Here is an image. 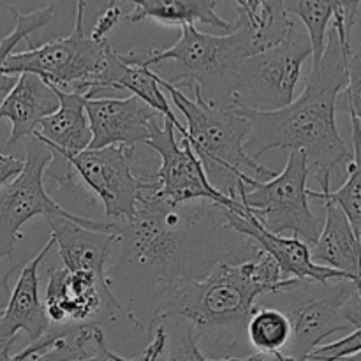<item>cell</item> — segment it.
Here are the masks:
<instances>
[{
	"instance_id": "obj_1",
	"label": "cell",
	"mask_w": 361,
	"mask_h": 361,
	"mask_svg": "<svg viewBox=\"0 0 361 361\" xmlns=\"http://www.w3.org/2000/svg\"><path fill=\"white\" fill-rule=\"evenodd\" d=\"M147 176L134 217L111 224L120 236V250L109 286L115 281L127 284L130 303L150 300L154 316L164 300L203 281L219 263L252 259L259 249L228 228L226 207L212 201L169 204L152 192Z\"/></svg>"
},
{
	"instance_id": "obj_2",
	"label": "cell",
	"mask_w": 361,
	"mask_h": 361,
	"mask_svg": "<svg viewBox=\"0 0 361 361\" xmlns=\"http://www.w3.org/2000/svg\"><path fill=\"white\" fill-rule=\"evenodd\" d=\"M345 87L348 62L337 35L328 28L323 56L312 63L298 99L279 111L268 113L231 106L233 111L250 123V134L243 143L245 154L259 162L271 150L302 152L317 183L331 182V173L353 157L335 120L338 97Z\"/></svg>"
},
{
	"instance_id": "obj_3",
	"label": "cell",
	"mask_w": 361,
	"mask_h": 361,
	"mask_svg": "<svg viewBox=\"0 0 361 361\" xmlns=\"http://www.w3.org/2000/svg\"><path fill=\"white\" fill-rule=\"evenodd\" d=\"M281 268L259 250L242 263H219L203 281L176 291L157 307L150 323L159 316H180L194 328L197 348L236 358L231 353L247 342L245 330L256 302L286 284Z\"/></svg>"
},
{
	"instance_id": "obj_4",
	"label": "cell",
	"mask_w": 361,
	"mask_h": 361,
	"mask_svg": "<svg viewBox=\"0 0 361 361\" xmlns=\"http://www.w3.org/2000/svg\"><path fill=\"white\" fill-rule=\"evenodd\" d=\"M256 55L250 39L240 27L226 35H212L196 27H182V37L168 49L130 51L122 60L150 69L164 83L182 90L196 85L204 101L231 108L236 73L242 62Z\"/></svg>"
},
{
	"instance_id": "obj_5",
	"label": "cell",
	"mask_w": 361,
	"mask_h": 361,
	"mask_svg": "<svg viewBox=\"0 0 361 361\" xmlns=\"http://www.w3.org/2000/svg\"><path fill=\"white\" fill-rule=\"evenodd\" d=\"M157 81L159 87L169 92L173 104L185 116L187 127L180 136L200 159L204 175L215 190L235 201L236 189L242 182L247 183L250 178L267 182L277 175L250 159L243 150V143L250 134V123L243 116L231 108H219L204 101L196 85L189 87L192 88V97H189L180 88L159 78Z\"/></svg>"
},
{
	"instance_id": "obj_6",
	"label": "cell",
	"mask_w": 361,
	"mask_h": 361,
	"mask_svg": "<svg viewBox=\"0 0 361 361\" xmlns=\"http://www.w3.org/2000/svg\"><path fill=\"white\" fill-rule=\"evenodd\" d=\"M256 305L277 309L289 321L291 341L281 353L289 361H305L314 348L337 331L361 330L360 282L348 279H289L277 291L257 298Z\"/></svg>"
},
{
	"instance_id": "obj_7",
	"label": "cell",
	"mask_w": 361,
	"mask_h": 361,
	"mask_svg": "<svg viewBox=\"0 0 361 361\" xmlns=\"http://www.w3.org/2000/svg\"><path fill=\"white\" fill-rule=\"evenodd\" d=\"M53 154V152H51ZM145 169L137 168L134 150L106 147L83 150L76 155L53 154L44 176L59 183V189L83 185L104 208L108 224H120L136 214Z\"/></svg>"
},
{
	"instance_id": "obj_8",
	"label": "cell",
	"mask_w": 361,
	"mask_h": 361,
	"mask_svg": "<svg viewBox=\"0 0 361 361\" xmlns=\"http://www.w3.org/2000/svg\"><path fill=\"white\" fill-rule=\"evenodd\" d=\"M312 175L302 152H289L282 173L271 180L259 182L250 178L236 189L235 201L243 208V214L256 219L271 235H291L307 245H314L321 233L323 219L317 217L309 204L307 180Z\"/></svg>"
},
{
	"instance_id": "obj_9",
	"label": "cell",
	"mask_w": 361,
	"mask_h": 361,
	"mask_svg": "<svg viewBox=\"0 0 361 361\" xmlns=\"http://www.w3.org/2000/svg\"><path fill=\"white\" fill-rule=\"evenodd\" d=\"M87 2H78L74 28L67 37L55 39L27 51L13 53L4 62L2 73L7 76L34 74L49 87L63 92L88 94L94 81L104 69L109 41H94L85 34L83 14Z\"/></svg>"
},
{
	"instance_id": "obj_10",
	"label": "cell",
	"mask_w": 361,
	"mask_h": 361,
	"mask_svg": "<svg viewBox=\"0 0 361 361\" xmlns=\"http://www.w3.org/2000/svg\"><path fill=\"white\" fill-rule=\"evenodd\" d=\"M312 56L307 32L295 21L281 44L249 56L236 73L233 106L279 111L295 101L303 63Z\"/></svg>"
},
{
	"instance_id": "obj_11",
	"label": "cell",
	"mask_w": 361,
	"mask_h": 361,
	"mask_svg": "<svg viewBox=\"0 0 361 361\" xmlns=\"http://www.w3.org/2000/svg\"><path fill=\"white\" fill-rule=\"evenodd\" d=\"M51 159V150L44 143L34 136L27 137L23 169L16 178L0 189V257L13 259L14 247L23 238L21 228L37 215L69 219L94 231L109 229L111 226L73 214L51 200L44 189V171Z\"/></svg>"
},
{
	"instance_id": "obj_12",
	"label": "cell",
	"mask_w": 361,
	"mask_h": 361,
	"mask_svg": "<svg viewBox=\"0 0 361 361\" xmlns=\"http://www.w3.org/2000/svg\"><path fill=\"white\" fill-rule=\"evenodd\" d=\"M175 133V126L169 120L162 118V126L159 120H155L150 126V137L147 145L161 157V166L147 176L152 183V192L175 207L196 201H212L236 214H243L242 204L229 200L210 185L203 166L190 145L182 140L180 147L176 143Z\"/></svg>"
},
{
	"instance_id": "obj_13",
	"label": "cell",
	"mask_w": 361,
	"mask_h": 361,
	"mask_svg": "<svg viewBox=\"0 0 361 361\" xmlns=\"http://www.w3.org/2000/svg\"><path fill=\"white\" fill-rule=\"evenodd\" d=\"M42 305L51 324H97L99 319L113 321L118 317H126L134 324L122 303L108 298L88 271H69L66 268L48 270Z\"/></svg>"
},
{
	"instance_id": "obj_14",
	"label": "cell",
	"mask_w": 361,
	"mask_h": 361,
	"mask_svg": "<svg viewBox=\"0 0 361 361\" xmlns=\"http://www.w3.org/2000/svg\"><path fill=\"white\" fill-rule=\"evenodd\" d=\"M49 235L59 245L63 268L69 271H88L95 277L108 298L116 300L109 288V275L120 250V236L113 226L109 229H87L63 217H44Z\"/></svg>"
},
{
	"instance_id": "obj_15",
	"label": "cell",
	"mask_w": 361,
	"mask_h": 361,
	"mask_svg": "<svg viewBox=\"0 0 361 361\" xmlns=\"http://www.w3.org/2000/svg\"><path fill=\"white\" fill-rule=\"evenodd\" d=\"M85 113L92 133L87 150H101L106 147L136 150V145L147 143L150 137L152 123L161 118L155 109L145 104L136 95L123 99H87Z\"/></svg>"
},
{
	"instance_id": "obj_16",
	"label": "cell",
	"mask_w": 361,
	"mask_h": 361,
	"mask_svg": "<svg viewBox=\"0 0 361 361\" xmlns=\"http://www.w3.org/2000/svg\"><path fill=\"white\" fill-rule=\"evenodd\" d=\"M224 219L231 231H235L240 236H245L261 252L270 256L277 263L286 281H289V279H298V281L310 279V281L330 282L338 281V279H348V281L360 282V279L351 277V275L316 264L310 259V250L307 243L295 238V236L271 235L249 214H236L229 208H224Z\"/></svg>"
},
{
	"instance_id": "obj_17",
	"label": "cell",
	"mask_w": 361,
	"mask_h": 361,
	"mask_svg": "<svg viewBox=\"0 0 361 361\" xmlns=\"http://www.w3.org/2000/svg\"><path fill=\"white\" fill-rule=\"evenodd\" d=\"M53 245H55V238L49 235L48 242L39 250L37 256L18 271L20 275H18L16 286L11 291L7 305L4 307L2 316H0V341L2 342L14 344L18 334L23 331L28 338V344H34L51 326L46 317L44 305L39 300L37 270Z\"/></svg>"
},
{
	"instance_id": "obj_18",
	"label": "cell",
	"mask_w": 361,
	"mask_h": 361,
	"mask_svg": "<svg viewBox=\"0 0 361 361\" xmlns=\"http://www.w3.org/2000/svg\"><path fill=\"white\" fill-rule=\"evenodd\" d=\"M108 88L133 92V95H136L145 104L155 109L162 118L169 120L175 126V129H178L180 134L185 130V127L180 123V120L173 113L162 88L159 87L157 76L150 69L130 66V63L123 62L122 53L116 51L111 44H109L108 51H106L104 69L101 71L97 80L94 81L92 88L88 90V99L102 97V94Z\"/></svg>"
},
{
	"instance_id": "obj_19",
	"label": "cell",
	"mask_w": 361,
	"mask_h": 361,
	"mask_svg": "<svg viewBox=\"0 0 361 361\" xmlns=\"http://www.w3.org/2000/svg\"><path fill=\"white\" fill-rule=\"evenodd\" d=\"M59 101V108L39 122L41 130H35L32 136L44 143L53 154L76 155L87 150L92 141L88 127L85 101L88 94L83 92H63L51 87Z\"/></svg>"
},
{
	"instance_id": "obj_20",
	"label": "cell",
	"mask_w": 361,
	"mask_h": 361,
	"mask_svg": "<svg viewBox=\"0 0 361 361\" xmlns=\"http://www.w3.org/2000/svg\"><path fill=\"white\" fill-rule=\"evenodd\" d=\"M59 108L53 88L34 74H20L13 90L0 102V120H9L11 134L6 147H13L35 133L42 118Z\"/></svg>"
},
{
	"instance_id": "obj_21",
	"label": "cell",
	"mask_w": 361,
	"mask_h": 361,
	"mask_svg": "<svg viewBox=\"0 0 361 361\" xmlns=\"http://www.w3.org/2000/svg\"><path fill=\"white\" fill-rule=\"evenodd\" d=\"M324 221L316 243L309 247L310 259L324 268L360 279V236L355 235L344 212L330 201H321Z\"/></svg>"
},
{
	"instance_id": "obj_22",
	"label": "cell",
	"mask_w": 361,
	"mask_h": 361,
	"mask_svg": "<svg viewBox=\"0 0 361 361\" xmlns=\"http://www.w3.org/2000/svg\"><path fill=\"white\" fill-rule=\"evenodd\" d=\"M235 13L233 25L249 35L256 55L281 44L295 25V20L286 13L284 0H238Z\"/></svg>"
},
{
	"instance_id": "obj_23",
	"label": "cell",
	"mask_w": 361,
	"mask_h": 361,
	"mask_svg": "<svg viewBox=\"0 0 361 361\" xmlns=\"http://www.w3.org/2000/svg\"><path fill=\"white\" fill-rule=\"evenodd\" d=\"M134 7L123 20L137 23L141 20H154L164 25H178L180 28L196 23L210 25L224 32L233 30L231 21L215 13L221 2L217 0H141L133 2Z\"/></svg>"
},
{
	"instance_id": "obj_24",
	"label": "cell",
	"mask_w": 361,
	"mask_h": 361,
	"mask_svg": "<svg viewBox=\"0 0 361 361\" xmlns=\"http://www.w3.org/2000/svg\"><path fill=\"white\" fill-rule=\"evenodd\" d=\"M245 338L257 355L274 356L284 351L291 341V326L284 314L277 309L256 305L247 323Z\"/></svg>"
},
{
	"instance_id": "obj_25",
	"label": "cell",
	"mask_w": 361,
	"mask_h": 361,
	"mask_svg": "<svg viewBox=\"0 0 361 361\" xmlns=\"http://www.w3.org/2000/svg\"><path fill=\"white\" fill-rule=\"evenodd\" d=\"M161 324L166 334L164 349L168 351L166 361H261L267 355H250L245 358H221L212 360L204 356V353L197 348L196 337H194L192 324L180 316H159L150 323Z\"/></svg>"
},
{
	"instance_id": "obj_26",
	"label": "cell",
	"mask_w": 361,
	"mask_h": 361,
	"mask_svg": "<svg viewBox=\"0 0 361 361\" xmlns=\"http://www.w3.org/2000/svg\"><path fill=\"white\" fill-rule=\"evenodd\" d=\"M56 4H48L44 7H39V9L32 11V13H20L14 7H7L11 14L14 16L16 21V27L11 32L9 35L0 41V94H9L11 90L16 85L18 76H7L2 73V66L11 55H13V49L20 44L21 41H27L30 44V35L34 32H37L39 28L46 27L48 23H51L53 14H55Z\"/></svg>"
},
{
	"instance_id": "obj_27",
	"label": "cell",
	"mask_w": 361,
	"mask_h": 361,
	"mask_svg": "<svg viewBox=\"0 0 361 361\" xmlns=\"http://www.w3.org/2000/svg\"><path fill=\"white\" fill-rule=\"evenodd\" d=\"M337 0H293L284 2V9L289 16H296L305 25L307 37L312 48L314 63L321 60L326 44V32L334 18Z\"/></svg>"
},
{
	"instance_id": "obj_28",
	"label": "cell",
	"mask_w": 361,
	"mask_h": 361,
	"mask_svg": "<svg viewBox=\"0 0 361 361\" xmlns=\"http://www.w3.org/2000/svg\"><path fill=\"white\" fill-rule=\"evenodd\" d=\"M150 331L154 334V338H152L150 345L145 349L143 355L137 356V358H123V356L116 355V353H113L111 349L108 348L104 338V331H102V328L99 326L97 331H95L94 353H92L88 358L81 361H157L159 356H161L162 351H164L166 334L164 330H162L161 324H154V326L150 328Z\"/></svg>"
},
{
	"instance_id": "obj_29",
	"label": "cell",
	"mask_w": 361,
	"mask_h": 361,
	"mask_svg": "<svg viewBox=\"0 0 361 361\" xmlns=\"http://www.w3.org/2000/svg\"><path fill=\"white\" fill-rule=\"evenodd\" d=\"M360 351L361 330H355L341 341L314 348L305 361H355V356H360Z\"/></svg>"
},
{
	"instance_id": "obj_30",
	"label": "cell",
	"mask_w": 361,
	"mask_h": 361,
	"mask_svg": "<svg viewBox=\"0 0 361 361\" xmlns=\"http://www.w3.org/2000/svg\"><path fill=\"white\" fill-rule=\"evenodd\" d=\"M123 20L122 16V9L118 7V2H109L108 9L104 13L99 14L97 21H95L94 28H92V34L90 37L94 41L101 42L108 39V34Z\"/></svg>"
},
{
	"instance_id": "obj_31",
	"label": "cell",
	"mask_w": 361,
	"mask_h": 361,
	"mask_svg": "<svg viewBox=\"0 0 361 361\" xmlns=\"http://www.w3.org/2000/svg\"><path fill=\"white\" fill-rule=\"evenodd\" d=\"M20 270L21 267L18 263H14L13 259L0 257V310L7 305V300H9V279Z\"/></svg>"
},
{
	"instance_id": "obj_32",
	"label": "cell",
	"mask_w": 361,
	"mask_h": 361,
	"mask_svg": "<svg viewBox=\"0 0 361 361\" xmlns=\"http://www.w3.org/2000/svg\"><path fill=\"white\" fill-rule=\"evenodd\" d=\"M21 169H23V161L21 159H16L13 155H7L0 152V189L6 183H9L11 180L16 178L21 173Z\"/></svg>"
},
{
	"instance_id": "obj_33",
	"label": "cell",
	"mask_w": 361,
	"mask_h": 361,
	"mask_svg": "<svg viewBox=\"0 0 361 361\" xmlns=\"http://www.w3.org/2000/svg\"><path fill=\"white\" fill-rule=\"evenodd\" d=\"M261 361H281V353H279V355H274V356H264Z\"/></svg>"
},
{
	"instance_id": "obj_34",
	"label": "cell",
	"mask_w": 361,
	"mask_h": 361,
	"mask_svg": "<svg viewBox=\"0 0 361 361\" xmlns=\"http://www.w3.org/2000/svg\"><path fill=\"white\" fill-rule=\"evenodd\" d=\"M0 316H2V310H0Z\"/></svg>"
}]
</instances>
